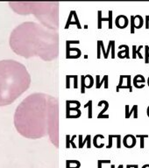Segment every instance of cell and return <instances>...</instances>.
<instances>
[{
	"label": "cell",
	"mask_w": 149,
	"mask_h": 168,
	"mask_svg": "<svg viewBox=\"0 0 149 168\" xmlns=\"http://www.w3.org/2000/svg\"><path fill=\"white\" fill-rule=\"evenodd\" d=\"M14 125L26 138L39 139L48 135L53 145L59 148L58 100L44 93L28 96L16 109Z\"/></svg>",
	"instance_id": "6da1fadb"
},
{
	"label": "cell",
	"mask_w": 149,
	"mask_h": 168,
	"mask_svg": "<svg viewBox=\"0 0 149 168\" xmlns=\"http://www.w3.org/2000/svg\"><path fill=\"white\" fill-rule=\"evenodd\" d=\"M9 44L11 50L26 59L40 57L50 61L59 55V34L35 22H24L11 33Z\"/></svg>",
	"instance_id": "7a4b0ae2"
},
{
	"label": "cell",
	"mask_w": 149,
	"mask_h": 168,
	"mask_svg": "<svg viewBox=\"0 0 149 168\" xmlns=\"http://www.w3.org/2000/svg\"><path fill=\"white\" fill-rule=\"evenodd\" d=\"M31 84V75L25 65L15 60H0V107L15 102Z\"/></svg>",
	"instance_id": "3957f363"
},
{
	"label": "cell",
	"mask_w": 149,
	"mask_h": 168,
	"mask_svg": "<svg viewBox=\"0 0 149 168\" xmlns=\"http://www.w3.org/2000/svg\"><path fill=\"white\" fill-rule=\"evenodd\" d=\"M11 9L19 15L33 16L48 29L57 31L59 27V3L57 2H11Z\"/></svg>",
	"instance_id": "277c9868"
},
{
	"label": "cell",
	"mask_w": 149,
	"mask_h": 168,
	"mask_svg": "<svg viewBox=\"0 0 149 168\" xmlns=\"http://www.w3.org/2000/svg\"><path fill=\"white\" fill-rule=\"evenodd\" d=\"M81 104L76 106H71L68 102H66V117L67 118H78L81 116L82 111L79 110Z\"/></svg>",
	"instance_id": "5b68a950"
},
{
	"label": "cell",
	"mask_w": 149,
	"mask_h": 168,
	"mask_svg": "<svg viewBox=\"0 0 149 168\" xmlns=\"http://www.w3.org/2000/svg\"><path fill=\"white\" fill-rule=\"evenodd\" d=\"M82 55L79 48H74L70 46V40L66 41V58L67 59H78Z\"/></svg>",
	"instance_id": "8992f818"
},
{
	"label": "cell",
	"mask_w": 149,
	"mask_h": 168,
	"mask_svg": "<svg viewBox=\"0 0 149 168\" xmlns=\"http://www.w3.org/2000/svg\"><path fill=\"white\" fill-rule=\"evenodd\" d=\"M73 25H75L78 27V29L82 28V26L80 25V22H79L78 16H77L75 11H71L70 12V16L68 18V20H67V23H66V26H65V29H69V27L70 26H73Z\"/></svg>",
	"instance_id": "52a82bcc"
},
{
	"label": "cell",
	"mask_w": 149,
	"mask_h": 168,
	"mask_svg": "<svg viewBox=\"0 0 149 168\" xmlns=\"http://www.w3.org/2000/svg\"><path fill=\"white\" fill-rule=\"evenodd\" d=\"M81 81H82V93H85V89H90L92 88L94 84V80L91 75L87 74V75H82L81 76Z\"/></svg>",
	"instance_id": "ba28073f"
},
{
	"label": "cell",
	"mask_w": 149,
	"mask_h": 168,
	"mask_svg": "<svg viewBox=\"0 0 149 168\" xmlns=\"http://www.w3.org/2000/svg\"><path fill=\"white\" fill-rule=\"evenodd\" d=\"M109 17L108 18H102V11H98L97 14V19H98V24H97V28L101 29L102 28V23L103 21H108L109 22V29H112V11H109Z\"/></svg>",
	"instance_id": "9c48e42d"
},
{
	"label": "cell",
	"mask_w": 149,
	"mask_h": 168,
	"mask_svg": "<svg viewBox=\"0 0 149 168\" xmlns=\"http://www.w3.org/2000/svg\"><path fill=\"white\" fill-rule=\"evenodd\" d=\"M129 24V20L126 16L125 15H118L115 19V25L119 29H124L127 27Z\"/></svg>",
	"instance_id": "30bf717a"
},
{
	"label": "cell",
	"mask_w": 149,
	"mask_h": 168,
	"mask_svg": "<svg viewBox=\"0 0 149 168\" xmlns=\"http://www.w3.org/2000/svg\"><path fill=\"white\" fill-rule=\"evenodd\" d=\"M123 145L126 148H133L136 145V138L133 135L128 134L123 139Z\"/></svg>",
	"instance_id": "8fae6325"
},
{
	"label": "cell",
	"mask_w": 149,
	"mask_h": 168,
	"mask_svg": "<svg viewBox=\"0 0 149 168\" xmlns=\"http://www.w3.org/2000/svg\"><path fill=\"white\" fill-rule=\"evenodd\" d=\"M124 48V50H120L118 53V57L120 59H124V58H130V55H129V47L127 45H121L118 47V49H122Z\"/></svg>",
	"instance_id": "7c38bea8"
},
{
	"label": "cell",
	"mask_w": 149,
	"mask_h": 168,
	"mask_svg": "<svg viewBox=\"0 0 149 168\" xmlns=\"http://www.w3.org/2000/svg\"><path fill=\"white\" fill-rule=\"evenodd\" d=\"M132 114L134 118L138 117V105H133L131 110H129V105H126V118H130Z\"/></svg>",
	"instance_id": "4fadbf2b"
},
{
	"label": "cell",
	"mask_w": 149,
	"mask_h": 168,
	"mask_svg": "<svg viewBox=\"0 0 149 168\" xmlns=\"http://www.w3.org/2000/svg\"><path fill=\"white\" fill-rule=\"evenodd\" d=\"M108 75H104V77H103V80L102 81H100L99 79H100V76L99 75H96V89H100L101 88V86L103 85V83H104V88L105 89H108L109 88V85H108Z\"/></svg>",
	"instance_id": "5bb4252c"
},
{
	"label": "cell",
	"mask_w": 149,
	"mask_h": 168,
	"mask_svg": "<svg viewBox=\"0 0 149 168\" xmlns=\"http://www.w3.org/2000/svg\"><path fill=\"white\" fill-rule=\"evenodd\" d=\"M133 25H134V29H140L143 25H144V19L142 16L140 15H136L133 17Z\"/></svg>",
	"instance_id": "9a60e30c"
},
{
	"label": "cell",
	"mask_w": 149,
	"mask_h": 168,
	"mask_svg": "<svg viewBox=\"0 0 149 168\" xmlns=\"http://www.w3.org/2000/svg\"><path fill=\"white\" fill-rule=\"evenodd\" d=\"M90 135H88L87 137H86V138H85V140H83L82 141V135H80L79 136V141H78V146H79V148H82L83 146H84V145H85V143H87V148H90V146H91V141H90Z\"/></svg>",
	"instance_id": "2e32d148"
},
{
	"label": "cell",
	"mask_w": 149,
	"mask_h": 168,
	"mask_svg": "<svg viewBox=\"0 0 149 168\" xmlns=\"http://www.w3.org/2000/svg\"><path fill=\"white\" fill-rule=\"evenodd\" d=\"M76 138V135H74L73 137H72V138H70V135H67L66 136V148H70L71 146L73 147V148H76V146H75V145L74 144V139Z\"/></svg>",
	"instance_id": "e0dca14e"
},
{
	"label": "cell",
	"mask_w": 149,
	"mask_h": 168,
	"mask_svg": "<svg viewBox=\"0 0 149 168\" xmlns=\"http://www.w3.org/2000/svg\"><path fill=\"white\" fill-rule=\"evenodd\" d=\"M81 163L77 160H67L66 168H80Z\"/></svg>",
	"instance_id": "ac0fdd59"
},
{
	"label": "cell",
	"mask_w": 149,
	"mask_h": 168,
	"mask_svg": "<svg viewBox=\"0 0 149 168\" xmlns=\"http://www.w3.org/2000/svg\"><path fill=\"white\" fill-rule=\"evenodd\" d=\"M145 82H146V80L142 74H137L133 78V86H135L139 83H145Z\"/></svg>",
	"instance_id": "d6986e66"
},
{
	"label": "cell",
	"mask_w": 149,
	"mask_h": 168,
	"mask_svg": "<svg viewBox=\"0 0 149 168\" xmlns=\"http://www.w3.org/2000/svg\"><path fill=\"white\" fill-rule=\"evenodd\" d=\"M98 138H104V137L103 136V135H96L95 137H94V138H93V145H94V146L96 147V148H102V147H104V144L103 143L102 145H97V139Z\"/></svg>",
	"instance_id": "ffe728a7"
},
{
	"label": "cell",
	"mask_w": 149,
	"mask_h": 168,
	"mask_svg": "<svg viewBox=\"0 0 149 168\" xmlns=\"http://www.w3.org/2000/svg\"><path fill=\"white\" fill-rule=\"evenodd\" d=\"M135 138L140 139V148L143 149V148L145 147V138H149L148 135H145V134H144V135H137Z\"/></svg>",
	"instance_id": "44dd1931"
},
{
	"label": "cell",
	"mask_w": 149,
	"mask_h": 168,
	"mask_svg": "<svg viewBox=\"0 0 149 168\" xmlns=\"http://www.w3.org/2000/svg\"><path fill=\"white\" fill-rule=\"evenodd\" d=\"M84 108H88V109H89L88 117H89V118H91V117H92V101H89V102L85 104Z\"/></svg>",
	"instance_id": "7402d4cb"
},
{
	"label": "cell",
	"mask_w": 149,
	"mask_h": 168,
	"mask_svg": "<svg viewBox=\"0 0 149 168\" xmlns=\"http://www.w3.org/2000/svg\"><path fill=\"white\" fill-rule=\"evenodd\" d=\"M131 75H126V78L127 79V85H126L127 87V89H129V92H133V87L131 85Z\"/></svg>",
	"instance_id": "603a6c76"
},
{
	"label": "cell",
	"mask_w": 149,
	"mask_h": 168,
	"mask_svg": "<svg viewBox=\"0 0 149 168\" xmlns=\"http://www.w3.org/2000/svg\"><path fill=\"white\" fill-rule=\"evenodd\" d=\"M109 109V103L108 102H106L105 101V103H104V108L103 109V111L100 112L99 114H98V116H97V118H100L102 116H104V112L106 111L107 110Z\"/></svg>",
	"instance_id": "cb8c5ba5"
},
{
	"label": "cell",
	"mask_w": 149,
	"mask_h": 168,
	"mask_svg": "<svg viewBox=\"0 0 149 168\" xmlns=\"http://www.w3.org/2000/svg\"><path fill=\"white\" fill-rule=\"evenodd\" d=\"M116 138H117V135H109V145L106 146V148H108V149L111 148V146H112V139Z\"/></svg>",
	"instance_id": "d4e9b609"
},
{
	"label": "cell",
	"mask_w": 149,
	"mask_h": 168,
	"mask_svg": "<svg viewBox=\"0 0 149 168\" xmlns=\"http://www.w3.org/2000/svg\"><path fill=\"white\" fill-rule=\"evenodd\" d=\"M145 63H149V56H148V46H145Z\"/></svg>",
	"instance_id": "484cf974"
},
{
	"label": "cell",
	"mask_w": 149,
	"mask_h": 168,
	"mask_svg": "<svg viewBox=\"0 0 149 168\" xmlns=\"http://www.w3.org/2000/svg\"><path fill=\"white\" fill-rule=\"evenodd\" d=\"M98 43L100 45V48L101 50L103 51V55H104V59H107V56H106V52H105V49H104V43L102 40H98Z\"/></svg>",
	"instance_id": "4316f807"
},
{
	"label": "cell",
	"mask_w": 149,
	"mask_h": 168,
	"mask_svg": "<svg viewBox=\"0 0 149 168\" xmlns=\"http://www.w3.org/2000/svg\"><path fill=\"white\" fill-rule=\"evenodd\" d=\"M111 58L114 59L116 56H115V41L114 40H111Z\"/></svg>",
	"instance_id": "83f0119b"
},
{
	"label": "cell",
	"mask_w": 149,
	"mask_h": 168,
	"mask_svg": "<svg viewBox=\"0 0 149 168\" xmlns=\"http://www.w3.org/2000/svg\"><path fill=\"white\" fill-rule=\"evenodd\" d=\"M109 163H111V160H98L97 167H98V168H102L103 164H109Z\"/></svg>",
	"instance_id": "f1b7e54d"
},
{
	"label": "cell",
	"mask_w": 149,
	"mask_h": 168,
	"mask_svg": "<svg viewBox=\"0 0 149 168\" xmlns=\"http://www.w3.org/2000/svg\"><path fill=\"white\" fill-rule=\"evenodd\" d=\"M142 48H143V46H140V47H138V49H136V55H138V57H139L140 59H143V56L140 54V50H141Z\"/></svg>",
	"instance_id": "f546056e"
},
{
	"label": "cell",
	"mask_w": 149,
	"mask_h": 168,
	"mask_svg": "<svg viewBox=\"0 0 149 168\" xmlns=\"http://www.w3.org/2000/svg\"><path fill=\"white\" fill-rule=\"evenodd\" d=\"M117 148L120 149L121 148V136L117 135Z\"/></svg>",
	"instance_id": "4dcf8cb0"
},
{
	"label": "cell",
	"mask_w": 149,
	"mask_h": 168,
	"mask_svg": "<svg viewBox=\"0 0 149 168\" xmlns=\"http://www.w3.org/2000/svg\"><path fill=\"white\" fill-rule=\"evenodd\" d=\"M133 17L134 16H131V33H134L135 32L134 25H133Z\"/></svg>",
	"instance_id": "1f68e13d"
},
{
	"label": "cell",
	"mask_w": 149,
	"mask_h": 168,
	"mask_svg": "<svg viewBox=\"0 0 149 168\" xmlns=\"http://www.w3.org/2000/svg\"><path fill=\"white\" fill-rule=\"evenodd\" d=\"M145 28L149 29V15L146 16V19H145Z\"/></svg>",
	"instance_id": "d6a6232c"
},
{
	"label": "cell",
	"mask_w": 149,
	"mask_h": 168,
	"mask_svg": "<svg viewBox=\"0 0 149 168\" xmlns=\"http://www.w3.org/2000/svg\"><path fill=\"white\" fill-rule=\"evenodd\" d=\"M136 49H137V47L136 46H133V59H136L137 55H136Z\"/></svg>",
	"instance_id": "836d02e7"
},
{
	"label": "cell",
	"mask_w": 149,
	"mask_h": 168,
	"mask_svg": "<svg viewBox=\"0 0 149 168\" xmlns=\"http://www.w3.org/2000/svg\"><path fill=\"white\" fill-rule=\"evenodd\" d=\"M111 48V40H110L109 41V44H108V48H107V50L105 51L106 52V56H107V58H108V56H109V53H110V49Z\"/></svg>",
	"instance_id": "e575fe53"
},
{
	"label": "cell",
	"mask_w": 149,
	"mask_h": 168,
	"mask_svg": "<svg viewBox=\"0 0 149 168\" xmlns=\"http://www.w3.org/2000/svg\"><path fill=\"white\" fill-rule=\"evenodd\" d=\"M124 167H123V165H119V166H118V168H123ZM111 168H115V166H114V165H111Z\"/></svg>",
	"instance_id": "d590c367"
},
{
	"label": "cell",
	"mask_w": 149,
	"mask_h": 168,
	"mask_svg": "<svg viewBox=\"0 0 149 168\" xmlns=\"http://www.w3.org/2000/svg\"><path fill=\"white\" fill-rule=\"evenodd\" d=\"M132 168H139V166L138 165H130Z\"/></svg>",
	"instance_id": "8d00e7d4"
},
{
	"label": "cell",
	"mask_w": 149,
	"mask_h": 168,
	"mask_svg": "<svg viewBox=\"0 0 149 168\" xmlns=\"http://www.w3.org/2000/svg\"><path fill=\"white\" fill-rule=\"evenodd\" d=\"M142 168H149V164H147V165H144Z\"/></svg>",
	"instance_id": "74e56055"
},
{
	"label": "cell",
	"mask_w": 149,
	"mask_h": 168,
	"mask_svg": "<svg viewBox=\"0 0 149 168\" xmlns=\"http://www.w3.org/2000/svg\"><path fill=\"white\" fill-rule=\"evenodd\" d=\"M147 113H148V116L149 117V106L148 107V110H147Z\"/></svg>",
	"instance_id": "f35d334b"
},
{
	"label": "cell",
	"mask_w": 149,
	"mask_h": 168,
	"mask_svg": "<svg viewBox=\"0 0 149 168\" xmlns=\"http://www.w3.org/2000/svg\"><path fill=\"white\" fill-rule=\"evenodd\" d=\"M126 168H131L130 167V165H127V166H126Z\"/></svg>",
	"instance_id": "ab89813d"
},
{
	"label": "cell",
	"mask_w": 149,
	"mask_h": 168,
	"mask_svg": "<svg viewBox=\"0 0 149 168\" xmlns=\"http://www.w3.org/2000/svg\"><path fill=\"white\" fill-rule=\"evenodd\" d=\"M148 87H149V77H148Z\"/></svg>",
	"instance_id": "60d3db41"
},
{
	"label": "cell",
	"mask_w": 149,
	"mask_h": 168,
	"mask_svg": "<svg viewBox=\"0 0 149 168\" xmlns=\"http://www.w3.org/2000/svg\"><path fill=\"white\" fill-rule=\"evenodd\" d=\"M148 56H149V46H148Z\"/></svg>",
	"instance_id": "b9f144b4"
}]
</instances>
